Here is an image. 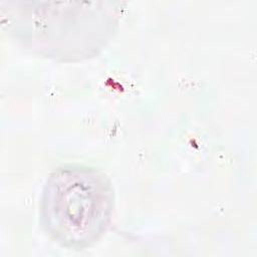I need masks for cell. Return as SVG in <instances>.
<instances>
[{"instance_id": "6da1fadb", "label": "cell", "mask_w": 257, "mask_h": 257, "mask_svg": "<svg viewBox=\"0 0 257 257\" xmlns=\"http://www.w3.org/2000/svg\"><path fill=\"white\" fill-rule=\"evenodd\" d=\"M113 209V187L103 172L83 165H65L46 180L39 222L61 247L83 250L105 234Z\"/></svg>"}]
</instances>
